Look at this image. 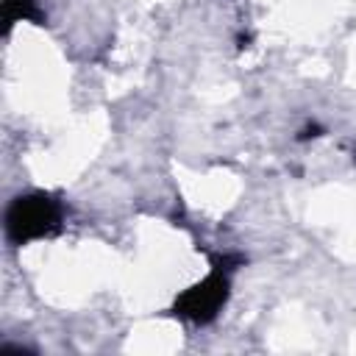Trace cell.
Here are the masks:
<instances>
[{
	"label": "cell",
	"mask_w": 356,
	"mask_h": 356,
	"mask_svg": "<svg viewBox=\"0 0 356 356\" xmlns=\"http://www.w3.org/2000/svg\"><path fill=\"white\" fill-rule=\"evenodd\" d=\"M236 264H242V256H222V259H217L206 278H200L197 284H192L189 289H184L172 300L170 314L181 317L186 323H195V325H209L211 320H217V314L228 303L231 270Z\"/></svg>",
	"instance_id": "6da1fadb"
},
{
	"label": "cell",
	"mask_w": 356,
	"mask_h": 356,
	"mask_svg": "<svg viewBox=\"0 0 356 356\" xmlns=\"http://www.w3.org/2000/svg\"><path fill=\"white\" fill-rule=\"evenodd\" d=\"M64 206L50 192H25L17 195L6 209V239L11 245H28L61 231Z\"/></svg>",
	"instance_id": "7a4b0ae2"
},
{
	"label": "cell",
	"mask_w": 356,
	"mask_h": 356,
	"mask_svg": "<svg viewBox=\"0 0 356 356\" xmlns=\"http://www.w3.org/2000/svg\"><path fill=\"white\" fill-rule=\"evenodd\" d=\"M44 11L39 0H3V33H11L17 22H33L44 25Z\"/></svg>",
	"instance_id": "3957f363"
},
{
	"label": "cell",
	"mask_w": 356,
	"mask_h": 356,
	"mask_svg": "<svg viewBox=\"0 0 356 356\" xmlns=\"http://www.w3.org/2000/svg\"><path fill=\"white\" fill-rule=\"evenodd\" d=\"M320 134H323V128L312 122V125H306V128H300V134H298V139H300V142H306V139H314V136H320Z\"/></svg>",
	"instance_id": "277c9868"
},
{
	"label": "cell",
	"mask_w": 356,
	"mask_h": 356,
	"mask_svg": "<svg viewBox=\"0 0 356 356\" xmlns=\"http://www.w3.org/2000/svg\"><path fill=\"white\" fill-rule=\"evenodd\" d=\"M353 159H356V153H353Z\"/></svg>",
	"instance_id": "5b68a950"
}]
</instances>
